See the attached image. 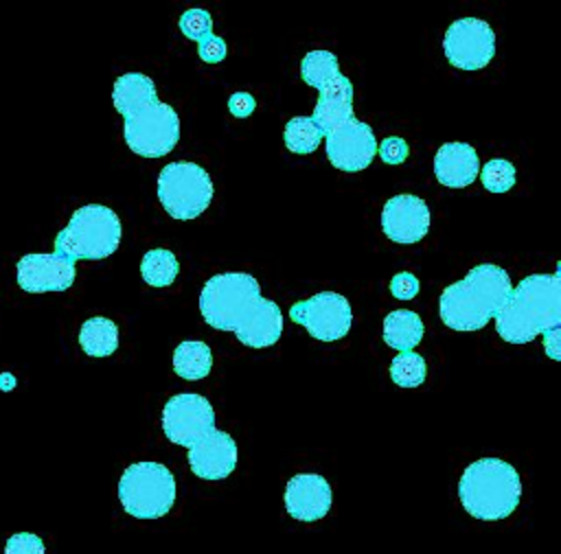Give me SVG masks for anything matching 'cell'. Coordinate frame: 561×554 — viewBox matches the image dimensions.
Returning <instances> with one entry per match:
<instances>
[{"mask_svg":"<svg viewBox=\"0 0 561 554\" xmlns=\"http://www.w3.org/2000/svg\"><path fill=\"white\" fill-rule=\"evenodd\" d=\"M256 107V101L252 94L248 92H234L230 99H228V109L232 116L237 118H248Z\"/></svg>","mask_w":561,"mask_h":554,"instance_id":"29","label":"cell"},{"mask_svg":"<svg viewBox=\"0 0 561 554\" xmlns=\"http://www.w3.org/2000/svg\"><path fill=\"white\" fill-rule=\"evenodd\" d=\"M419 278L410 272H399L392 276L390 280V293L397 298V300H412L416 293H419Z\"/></svg>","mask_w":561,"mask_h":554,"instance_id":"28","label":"cell"},{"mask_svg":"<svg viewBox=\"0 0 561 554\" xmlns=\"http://www.w3.org/2000/svg\"><path fill=\"white\" fill-rule=\"evenodd\" d=\"M283 501L291 519L311 523L322 519L331 510L333 493L322 475L298 473L287 482Z\"/></svg>","mask_w":561,"mask_h":554,"instance_id":"15","label":"cell"},{"mask_svg":"<svg viewBox=\"0 0 561 554\" xmlns=\"http://www.w3.org/2000/svg\"><path fill=\"white\" fill-rule=\"evenodd\" d=\"M300 77L318 90V101L309 118L327 140V158L333 169L344 173L368 169L377 155V138L368 123L355 118L353 83L340 72L337 57L322 48L309 50L300 61Z\"/></svg>","mask_w":561,"mask_h":554,"instance_id":"1","label":"cell"},{"mask_svg":"<svg viewBox=\"0 0 561 554\" xmlns=\"http://www.w3.org/2000/svg\"><path fill=\"white\" fill-rule=\"evenodd\" d=\"M480 173V158L467 142H445L434 155V175L443 186L465 188Z\"/></svg>","mask_w":561,"mask_h":554,"instance_id":"16","label":"cell"},{"mask_svg":"<svg viewBox=\"0 0 561 554\" xmlns=\"http://www.w3.org/2000/svg\"><path fill=\"white\" fill-rule=\"evenodd\" d=\"M75 261L59 252L24 254L18 261V285L28 293L66 291L75 282Z\"/></svg>","mask_w":561,"mask_h":554,"instance_id":"13","label":"cell"},{"mask_svg":"<svg viewBox=\"0 0 561 554\" xmlns=\"http://www.w3.org/2000/svg\"><path fill=\"white\" fill-rule=\"evenodd\" d=\"M381 230L392 243L412 245L430 230L427 204L410 193L390 197L381 210Z\"/></svg>","mask_w":561,"mask_h":554,"instance_id":"14","label":"cell"},{"mask_svg":"<svg viewBox=\"0 0 561 554\" xmlns=\"http://www.w3.org/2000/svg\"><path fill=\"white\" fill-rule=\"evenodd\" d=\"M162 431L188 449V466L202 480H224L237 466V442L215 427L210 401L195 392H180L162 407Z\"/></svg>","mask_w":561,"mask_h":554,"instance_id":"3","label":"cell"},{"mask_svg":"<svg viewBox=\"0 0 561 554\" xmlns=\"http://www.w3.org/2000/svg\"><path fill=\"white\" fill-rule=\"evenodd\" d=\"M377 153L386 164H401L410 155V147L399 136H388L377 145Z\"/></svg>","mask_w":561,"mask_h":554,"instance_id":"26","label":"cell"},{"mask_svg":"<svg viewBox=\"0 0 561 554\" xmlns=\"http://www.w3.org/2000/svg\"><path fill=\"white\" fill-rule=\"evenodd\" d=\"M390 377L401 388H416L427 377V363L414 350H403L390 361Z\"/></svg>","mask_w":561,"mask_h":554,"instance_id":"22","label":"cell"},{"mask_svg":"<svg viewBox=\"0 0 561 554\" xmlns=\"http://www.w3.org/2000/svg\"><path fill=\"white\" fill-rule=\"evenodd\" d=\"M156 191L162 208L178 221L199 217L208 208L215 193L206 169L186 160L162 166Z\"/></svg>","mask_w":561,"mask_h":554,"instance_id":"10","label":"cell"},{"mask_svg":"<svg viewBox=\"0 0 561 554\" xmlns=\"http://www.w3.org/2000/svg\"><path fill=\"white\" fill-rule=\"evenodd\" d=\"M118 499L136 519H160L175 504V477L160 462H134L118 480Z\"/></svg>","mask_w":561,"mask_h":554,"instance_id":"9","label":"cell"},{"mask_svg":"<svg viewBox=\"0 0 561 554\" xmlns=\"http://www.w3.org/2000/svg\"><path fill=\"white\" fill-rule=\"evenodd\" d=\"M79 346L90 357H107L118 348V326L110 318H90L81 324Z\"/></svg>","mask_w":561,"mask_h":554,"instance_id":"19","label":"cell"},{"mask_svg":"<svg viewBox=\"0 0 561 554\" xmlns=\"http://www.w3.org/2000/svg\"><path fill=\"white\" fill-rule=\"evenodd\" d=\"M480 182L491 193H506L515 186V166L508 160L493 158L480 166Z\"/></svg>","mask_w":561,"mask_h":554,"instance_id":"23","label":"cell"},{"mask_svg":"<svg viewBox=\"0 0 561 554\" xmlns=\"http://www.w3.org/2000/svg\"><path fill=\"white\" fill-rule=\"evenodd\" d=\"M199 311L215 331H232L248 348H270L283 333V313L261 296L252 274L224 272L210 276L199 291Z\"/></svg>","mask_w":561,"mask_h":554,"instance_id":"2","label":"cell"},{"mask_svg":"<svg viewBox=\"0 0 561 554\" xmlns=\"http://www.w3.org/2000/svg\"><path fill=\"white\" fill-rule=\"evenodd\" d=\"M289 318L320 342L342 339L353 324L351 302L335 291H320L307 300L294 302L289 307Z\"/></svg>","mask_w":561,"mask_h":554,"instance_id":"11","label":"cell"},{"mask_svg":"<svg viewBox=\"0 0 561 554\" xmlns=\"http://www.w3.org/2000/svg\"><path fill=\"white\" fill-rule=\"evenodd\" d=\"M180 31L182 35H186L188 39L199 42L202 37L213 33V20L210 13L204 9H188L180 15Z\"/></svg>","mask_w":561,"mask_h":554,"instance_id":"24","label":"cell"},{"mask_svg":"<svg viewBox=\"0 0 561 554\" xmlns=\"http://www.w3.org/2000/svg\"><path fill=\"white\" fill-rule=\"evenodd\" d=\"M4 554H46L44 541L33 532H18L9 536Z\"/></svg>","mask_w":561,"mask_h":554,"instance_id":"25","label":"cell"},{"mask_svg":"<svg viewBox=\"0 0 561 554\" xmlns=\"http://www.w3.org/2000/svg\"><path fill=\"white\" fill-rule=\"evenodd\" d=\"M322 131L320 127L309 118V116H294L287 120L283 129V140L285 147L296 153V155H309L318 149L322 142Z\"/></svg>","mask_w":561,"mask_h":554,"instance_id":"21","label":"cell"},{"mask_svg":"<svg viewBox=\"0 0 561 554\" xmlns=\"http://www.w3.org/2000/svg\"><path fill=\"white\" fill-rule=\"evenodd\" d=\"M197 55L206 64H217L226 57V42L219 35H206L197 42Z\"/></svg>","mask_w":561,"mask_h":554,"instance_id":"27","label":"cell"},{"mask_svg":"<svg viewBox=\"0 0 561 554\" xmlns=\"http://www.w3.org/2000/svg\"><path fill=\"white\" fill-rule=\"evenodd\" d=\"M511 289V276L504 267L480 263L462 280L443 289L438 315L451 331H480L495 318Z\"/></svg>","mask_w":561,"mask_h":554,"instance_id":"6","label":"cell"},{"mask_svg":"<svg viewBox=\"0 0 561 554\" xmlns=\"http://www.w3.org/2000/svg\"><path fill=\"white\" fill-rule=\"evenodd\" d=\"M213 368L210 346L202 339H184L173 350V372L186 381L204 379Z\"/></svg>","mask_w":561,"mask_h":554,"instance_id":"18","label":"cell"},{"mask_svg":"<svg viewBox=\"0 0 561 554\" xmlns=\"http://www.w3.org/2000/svg\"><path fill=\"white\" fill-rule=\"evenodd\" d=\"M140 274L142 280L151 287H169L180 274V263L171 250L156 247L142 256Z\"/></svg>","mask_w":561,"mask_h":554,"instance_id":"20","label":"cell"},{"mask_svg":"<svg viewBox=\"0 0 561 554\" xmlns=\"http://www.w3.org/2000/svg\"><path fill=\"white\" fill-rule=\"evenodd\" d=\"M443 50L454 68L480 70L495 55V33L480 18H460L447 26Z\"/></svg>","mask_w":561,"mask_h":554,"instance_id":"12","label":"cell"},{"mask_svg":"<svg viewBox=\"0 0 561 554\" xmlns=\"http://www.w3.org/2000/svg\"><path fill=\"white\" fill-rule=\"evenodd\" d=\"M423 333L425 326L414 311L397 309L383 318V342L399 353L412 350L416 344H421Z\"/></svg>","mask_w":561,"mask_h":554,"instance_id":"17","label":"cell"},{"mask_svg":"<svg viewBox=\"0 0 561 554\" xmlns=\"http://www.w3.org/2000/svg\"><path fill=\"white\" fill-rule=\"evenodd\" d=\"M112 101L125 120V142L136 155L162 158L173 151L180 140V116L158 99L151 77L142 72L116 77Z\"/></svg>","mask_w":561,"mask_h":554,"instance_id":"4","label":"cell"},{"mask_svg":"<svg viewBox=\"0 0 561 554\" xmlns=\"http://www.w3.org/2000/svg\"><path fill=\"white\" fill-rule=\"evenodd\" d=\"M495 331L508 344H528L543 335L546 355L554 361L559 355L561 326V274H530L511 289L495 313Z\"/></svg>","mask_w":561,"mask_h":554,"instance_id":"5","label":"cell"},{"mask_svg":"<svg viewBox=\"0 0 561 554\" xmlns=\"http://www.w3.org/2000/svg\"><path fill=\"white\" fill-rule=\"evenodd\" d=\"M458 497L473 519L500 521L517 508L522 480L513 464L500 458H480L462 471Z\"/></svg>","mask_w":561,"mask_h":554,"instance_id":"7","label":"cell"},{"mask_svg":"<svg viewBox=\"0 0 561 554\" xmlns=\"http://www.w3.org/2000/svg\"><path fill=\"white\" fill-rule=\"evenodd\" d=\"M118 215L101 204H88L72 212L68 226L55 236V252L79 261H101L116 252L121 243Z\"/></svg>","mask_w":561,"mask_h":554,"instance_id":"8","label":"cell"}]
</instances>
